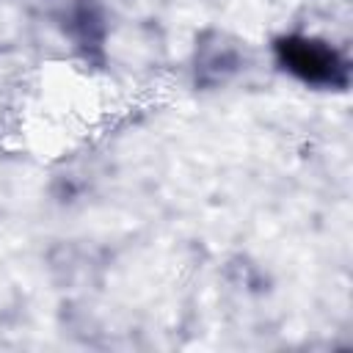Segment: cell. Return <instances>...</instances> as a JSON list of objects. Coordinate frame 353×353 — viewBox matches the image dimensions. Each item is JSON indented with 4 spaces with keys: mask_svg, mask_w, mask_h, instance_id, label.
Wrapping results in <instances>:
<instances>
[{
    "mask_svg": "<svg viewBox=\"0 0 353 353\" xmlns=\"http://www.w3.org/2000/svg\"><path fill=\"white\" fill-rule=\"evenodd\" d=\"M276 55L287 72L312 85H345V61L323 41L306 36H287L276 44Z\"/></svg>",
    "mask_w": 353,
    "mask_h": 353,
    "instance_id": "1",
    "label": "cell"
}]
</instances>
